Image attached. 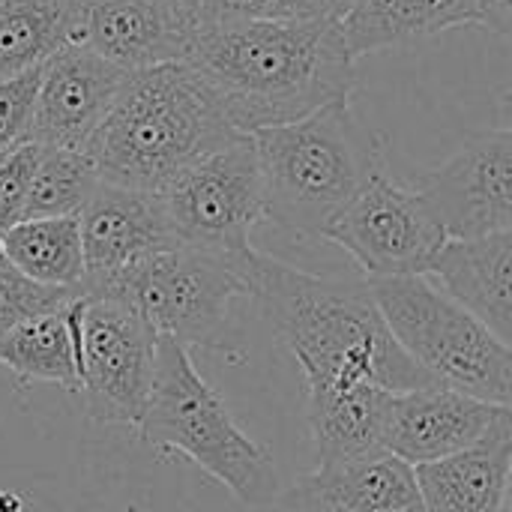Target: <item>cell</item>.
<instances>
[{
	"instance_id": "cell-24",
	"label": "cell",
	"mask_w": 512,
	"mask_h": 512,
	"mask_svg": "<svg viewBox=\"0 0 512 512\" xmlns=\"http://www.w3.org/2000/svg\"><path fill=\"white\" fill-rule=\"evenodd\" d=\"M96 183V168L84 150L39 147L36 171L24 204V219L78 216V210L93 195Z\"/></svg>"
},
{
	"instance_id": "cell-23",
	"label": "cell",
	"mask_w": 512,
	"mask_h": 512,
	"mask_svg": "<svg viewBox=\"0 0 512 512\" xmlns=\"http://www.w3.org/2000/svg\"><path fill=\"white\" fill-rule=\"evenodd\" d=\"M0 252L30 282L81 291L84 255L75 216L24 219L0 234Z\"/></svg>"
},
{
	"instance_id": "cell-29",
	"label": "cell",
	"mask_w": 512,
	"mask_h": 512,
	"mask_svg": "<svg viewBox=\"0 0 512 512\" xmlns=\"http://www.w3.org/2000/svg\"><path fill=\"white\" fill-rule=\"evenodd\" d=\"M477 24L498 36H512V0H477Z\"/></svg>"
},
{
	"instance_id": "cell-18",
	"label": "cell",
	"mask_w": 512,
	"mask_h": 512,
	"mask_svg": "<svg viewBox=\"0 0 512 512\" xmlns=\"http://www.w3.org/2000/svg\"><path fill=\"white\" fill-rule=\"evenodd\" d=\"M423 512H510L512 426L459 456L414 468Z\"/></svg>"
},
{
	"instance_id": "cell-11",
	"label": "cell",
	"mask_w": 512,
	"mask_h": 512,
	"mask_svg": "<svg viewBox=\"0 0 512 512\" xmlns=\"http://www.w3.org/2000/svg\"><path fill=\"white\" fill-rule=\"evenodd\" d=\"M447 240H474L512 231V132L489 129L462 144L417 186Z\"/></svg>"
},
{
	"instance_id": "cell-25",
	"label": "cell",
	"mask_w": 512,
	"mask_h": 512,
	"mask_svg": "<svg viewBox=\"0 0 512 512\" xmlns=\"http://www.w3.org/2000/svg\"><path fill=\"white\" fill-rule=\"evenodd\" d=\"M78 294L81 291L48 288V285L30 282L0 255V336H6L15 324L33 315L66 309Z\"/></svg>"
},
{
	"instance_id": "cell-16",
	"label": "cell",
	"mask_w": 512,
	"mask_h": 512,
	"mask_svg": "<svg viewBox=\"0 0 512 512\" xmlns=\"http://www.w3.org/2000/svg\"><path fill=\"white\" fill-rule=\"evenodd\" d=\"M276 504L285 512H423L414 468L390 453L318 465Z\"/></svg>"
},
{
	"instance_id": "cell-22",
	"label": "cell",
	"mask_w": 512,
	"mask_h": 512,
	"mask_svg": "<svg viewBox=\"0 0 512 512\" xmlns=\"http://www.w3.org/2000/svg\"><path fill=\"white\" fill-rule=\"evenodd\" d=\"M84 0H0V81L78 42Z\"/></svg>"
},
{
	"instance_id": "cell-9",
	"label": "cell",
	"mask_w": 512,
	"mask_h": 512,
	"mask_svg": "<svg viewBox=\"0 0 512 512\" xmlns=\"http://www.w3.org/2000/svg\"><path fill=\"white\" fill-rule=\"evenodd\" d=\"M156 339L159 333L135 309L108 297H78V393L93 423L138 429L150 399Z\"/></svg>"
},
{
	"instance_id": "cell-1",
	"label": "cell",
	"mask_w": 512,
	"mask_h": 512,
	"mask_svg": "<svg viewBox=\"0 0 512 512\" xmlns=\"http://www.w3.org/2000/svg\"><path fill=\"white\" fill-rule=\"evenodd\" d=\"M240 276L273 333L294 354L306 393L375 384L390 393L438 387L393 339L369 282L297 270L252 249Z\"/></svg>"
},
{
	"instance_id": "cell-6",
	"label": "cell",
	"mask_w": 512,
	"mask_h": 512,
	"mask_svg": "<svg viewBox=\"0 0 512 512\" xmlns=\"http://www.w3.org/2000/svg\"><path fill=\"white\" fill-rule=\"evenodd\" d=\"M366 282L399 348L438 387L510 408V342L450 300L429 276Z\"/></svg>"
},
{
	"instance_id": "cell-7",
	"label": "cell",
	"mask_w": 512,
	"mask_h": 512,
	"mask_svg": "<svg viewBox=\"0 0 512 512\" xmlns=\"http://www.w3.org/2000/svg\"><path fill=\"white\" fill-rule=\"evenodd\" d=\"M240 264L195 246H171L87 291V297H108L135 309L159 336L180 342L186 351L228 354L237 348L231 303L246 294Z\"/></svg>"
},
{
	"instance_id": "cell-5",
	"label": "cell",
	"mask_w": 512,
	"mask_h": 512,
	"mask_svg": "<svg viewBox=\"0 0 512 512\" xmlns=\"http://www.w3.org/2000/svg\"><path fill=\"white\" fill-rule=\"evenodd\" d=\"M138 435L165 453H183L246 507H270L282 492L276 462L231 417L225 399L198 372L192 351L156 339V369Z\"/></svg>"
},
{
	"instance_id": "cell-2",
	"label": "cell",
	"mask_w": 512,
	"mask_h": 512,
	"mask_svg": "<svg viewBox=\"0 0 512 512\" xmlns=\"http://www.w3.org/2000/svg\"><path fill=\"white\" fill-rule=\"evenodd\" d=\"M186 63L240 135L297 123L354 90L336 18L201 21Z\"/></svg>"
},
{
	"instance_id": "cell-32",
	"label": "cell",
	"mask_w": 512,
	"mask_h": 512,
	"mask_svg": "<svg viewBox=\"0 0 512 512\" xmlns=\"http://www.w3.org/2000/svg\"><path fill=\"white\" fill-rule=\"evenodd\" d=\"M171 3H177L183 12H189V15H195V18H201L204 21V9H207V0H171Z\"/></svg>"
},
{
	"instance_id": "cell-21",
	"label": "cell",
	"mask_w": 512,
	"mask_h": 512,
	"mask_svg": "<svg viewBox=\"0 0 512 512\" xmlns=\"http://www.w3.org/2000/svg\"><path fill=\"white\" fill-rule=\"evenodd\" d=\"M78 297L66 309L33 315L0 336V366L21 381L78 393Z\"/></svg>"
},
{
	"instance_id": "cell-17",
	"label": "cell",
	"mask_w": 512,
	"mask_h": 512,
	"mask_svg": "<svg viewBox=\"0 0 512 512\" xmlns=\"http://www.w3.org/2000/svg\"><path fill=\"white\" fill-rule=\"evenodd\" d=\"M504 342L512 339V231L447 240L426 273Z\"/></svg>"
},
{
	"instance_id": "cell-3",
	"label": "cell",
	"mask_w": 512,
	"mask_h": 512,
	"mask_svg": "<svg viewBox=\"0 0 512 512\" xmlns=\"http://www.w3.org/2000/svg\"><path fill=\"white\" fill-rule=\"evenodd\" d=\"M234 138L240 132L183 60L129 72L84 153L102 183L159 195L180 171Z\"/></svg>"
},
{
	"instance_id": "cell-31",
	"label": "cell",
	"mask_w": 512,
	"mask_h": 512,
	"mask_svg": "<svg viewBox=\"0 0 512 512\" xmlns=\"http://www.w3.org/2000/svg\"><path fill=\"white\" fill-rule=\"evenodd\" d=\"M318 3H321V12H324L327 18H336V21H342L345 12L354 6V0H318Z\"/></svg>"
},
{
	"instance_id": "cell-28",
	"label": "cell",
	"mask_w": 512,
	"mask_h": 512,
	"mask_svg": "<svg viewBox=\"0 0 512 512\" xmlns=\"http://www.w3.org/2000/svg\"><path fill=\"white\" fill-rule=\"evenodd\" d=\"M270 18V0H207L204 21H261Z\"/></svg>"
},
{
	"instance_id": "cell-13",
	"label": "cell",
	"mask_w": 512,
	"mask_h": 512,
	"mask_svg": "<svg viewBox=\"0 0 512 512\" xmlns=\"http://www.w3.org/2000/svg\"><path fill=\"white\" fill-rule=\"evenodd\" d=\"M129 72L111 66L87 45H66L42 63L33 117L27 126L30 144L87 150L108 108L114 105Z\"/></svg>"
},
{
	"instance_id": "cell-14",
	"label": "cell",
	"mask_w": 512,
	"mask_h": 512,
	"mask_svg": "<svg viewBox=\"0 0 512 512\" xmlns=\"http://www.w3.org/2000/svg\"><path fill=\"white\" fill-rule=\"evenodd\" d=\"M75 219L84 255L81 294L96 291L99 285L162 249L180 246L171 234L159 195L150 192H135L99 180Z\"/></svg>"
},
{
	"instance_id": "cell-27",
	"label": "cell",
	"mask_w": 512,
	"mask_h": 512,
	"mask_svg": "<svg viewBox=\"0 0 512 512\" xmlns=\"http://www.w3.org/2000/svg\"><path fill=\"white\" fill-rule=\"evenodd\" d=\"M39 72L42 66L0 81V156L27 138L33 102L39 90Z\"/></svg>"
},
{
	"instance_id": "cell-8",
	"label": "cell",
	"mask_w": 512,
	"mask_h": 512,
	"mask_svg": "<svg viewBox=\"0 0 512 512\" xmlns=\"http://www.w3.org/2000/svg\"><path fill=\"white\" fill-rule=\"evenodd\" d=\"M165 219L180 246L243 261L255 246L252 228L264 219V183L252 135L207 153L159 192Z\"/></svg>"
},
{
	"instance_id": "cell-15",
	"label": "cell",
	"mask_w": 512,
	"mask_h": 512,
	"mask_svg": "<svg viewBox=\"0 0 512 512\" xmlns=\"http://www.w3.org/2000/svg\"><path fill=\"white\" fill-rule=\"evenodd\" d=\"M201 18L171 0H84L78 45L123 72L183 63Z\"/></svg>"
},
{
	"instance_id": "cell-30",
	"label": "cell",
	"mask_w": 512,
	"mask_h": 512,
	"mask_svg": "<svg viewBox=\"0 0 512 512\" xmlns=\"http://www.w3.org/2000/svg\"><path fill=\"white\" fill-rule=\"evenodd\" d=\"M270 18L309 21V18H327V15L321 12L318 0H270Z\"/></svg>"
},
{
	"instance_id": "cell-12",
	"label": "cell",
	"mask_w": 512,
	"mask_h": 512,
	"mask_svg": "<svg viewBox=\"0 0 512 512\" xmlns=\"http://www.w3.org/2000/svg\"><path fill=\"white\" fill-rule=\"evenodd\" d=\"M504 426H512L507 405H492L450 387H420L390 393L381 447L417 468L474 450Z\"/></svg>"
},
{
	"instance_id": "cell-20",
	"label": "cell",
	"mask_w": 512,
	"mask_h": 512,
	"mask_svg": "<svg viewBox=\"0 0 512 512\" xmlns=\"http://www.w3.org/2000/svg\"><path fill=\"white\" fill-rule=\"evenodd\" d=\"M387 399L390 390L375 384H360L333 393H306V414L318 465L387 453L381 447Z\"/></svg>"
},
{
	"instance_id": "cell-33",
	"label": "cell",
	"mask_w": 512,
	"mask_h": 512,
	"mask_svg": "<svg viewBox=\"0 0 512 512\" xmlns=\"http://www.w3.org/2000/svg\"><path fill=\"white\" fill-rule=\"evenodd\" d=\"M0 255H3V252H0Z\"/></svg>"
},
{
	"instance_id": "cell-4",
	"label": "cell",
	"mask_w": 512,
	"mask_h": 512,
	"mask_svg": "<svg viewBox=\"0 0 512 512\" xmlns=\"http://www.w3.org/2000/svg\"><path fill=\"white\" fill-rule=\"evenodd\" d=\"M264 219L294 237H324L366 180L384 168V135L333 102L297 123L252 132Z\"/></svg>"
},
{
	"instance_id": "cell-19",
	"label": "cell",
	"mask_w": 512,
	"mask_h": 512,
	"mask_svg": "<svg viewBox=\"0 0 512 512\" xmlns=\"http://www.w3.org/2000/svg\"><path fill=\"white\" fill-rule=\"evenodd\" d=\"M462 24H477V0H354L339 21L354 60Z\"/></svg>"
},
{
	"instance_id": "cell-10",
	"label": "cell",
	"mask_w": 512,
	"mask_h": 512,
	"mask_svg": "<svg viewBox=\"0 0 512 512\" xmlns=\"http://www.w3.org/2000/svg\"><path fill=\"white\" fill-rule=\"evenodd\" d=\"M324 240L345 249L369 279L426 276L447 234L417 189L375 171L330 222Z\"/></svg>"
},
{
	"instance_id": "cell-26",
	"label": "cell",
	"mask_w": 512,
	"mask_h": 512,
	"mask_svg": "<svg viewBox=\"0 0 512 512\" xmlns=\"http://www.w3.org/2000/svg\"><path fill=\"white\" fill-rule=\"evenodd\" d=\"M39 144L21 141L0 156V234L24 219L30 180L36 171Z\"/></svg>"
}]
</instances>
